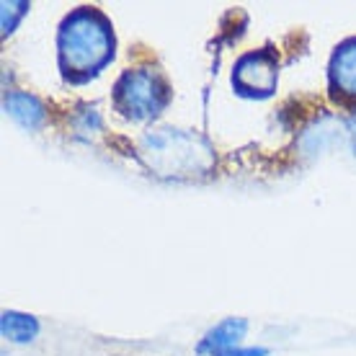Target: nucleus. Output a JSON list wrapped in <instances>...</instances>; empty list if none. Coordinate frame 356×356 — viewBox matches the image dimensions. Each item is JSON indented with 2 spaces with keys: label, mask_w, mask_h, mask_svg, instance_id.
<instances>
[{
  "label": "nucleus",
  "mask_w": 356,
  "mask_h": 356,
  "mask_svg": "<svg viewBox=\"0 0 356 356\" xmlns=\"http://www.w3.org/2000/svg\"><path fill=\"white\" fill-rule=\"evenodd\" d=\"M26 8H29L26 3H10V6L6 3V6H3V29H6V34H8V31H13V26H16V18L21 16Z\"/></svg>",
  "instance_id": "nucleus-8"
},
{
  "label": "nucleus",
  "mask_w": 356,
  "mask_h": 356,
  "mask_svg": "<svg viewBox=\"0 0 356 356\" xmlns=\"http://www.w3.org/2000/svg\"><path fill=\"white\" fill-rule=\"evenodd\" d=\"M57 47H60V67L65 81H90L114 57L111 21L96 8L72 10L60 26Z\"/></svg>",
  "instance_id": "nucleus-1"
},
{
  "label": "nucleus",
  "mask_w": 356,
  "mask_h": 356,
  "mask_svg": "<svg viewBox=\"0 0 356 356\" xmlns=\"http://www.w3.org/2000/svg\"><path fill=\"white\" fill-rule=\"evenodd\" d=\"M3 333L10 341H31L36 333V323L26 315H18V312H6L3 315Z\"/></svg>",
  "instance_id": "nucleus-7"
},
{
  "label": "nucleus",
  "mask_w": 356,
  "mask_h": 356,
  "mask_svg": "<svg viewBox=\"0 0 356 356\" xmlns=\"http://www.w3.org/2000/svg\"><path fill=\"white\" fill-rule=\"evenodd\" d=\"M330 90L343 104H356V39H348L330 60Z\"/></svg>",
  "instance_id": "nucleus-4"
},
{
  "label": "nucleus",
  "mask_w": 356,
  "mask_h": 356,
  "mask_svg": "<svg viewBox=\"0 0 356 356\" xmlns=\"http://www.w3.org/2000/svg\"><path fill=\"white\" fill-rule=\"evenodd\" d=\"M6 108H8V114L16 119L18 124L29 127V129L39 127V122L44 119L42 104H39L34 96H26V93H10V96L6 98Z\"/></svg>",
  "instance_id": "nucleus-5"
},
{
  "label": "nucleus",
  "mask_w": 356,
  "mask_h": 356,
  "mask_svg": "<svg viewBox=\"0 0 356 356\" xmlns=\"http://www.w3.org/2000/svg\"><path fill=\"white\" fill-rule=\"evenodd\" d=\"M243 330H245V323L243 321H225L220 328H214L212 333H209V339L202 343V348H212L214 354H222V351H227V348H232L238 341H241Z\"/></svg>",
  "instance_id": "nucleus-6"
},
{
  "label": "nucleus",
  "mask_w": 356,
  "mask_h": 356,
  "mask_svg": "<svg viewBox=\"0 0 356 356\" xmlns=\"http://www.w3.org/2000/svg\"><path fill=\"white\" fill-rule=\"evenodd\" d=\"M170 101L168 83L155 70H129L124 72L114 88V104L127 119H150L158 116Z\"/></svg>",
  "instance_id": "nucleus-2"
},
{
  "label": "nucleus",
  "mask_w": 356,
  "mask_h": 356,
  "mask_svg": "<svg viewBox=\"0 0 356 356\" xmlns=\"http://www.w3.org/2000/svg\"><path fill=\"white\" fill-rule=\"evenodd\" d=\"M279 78V63L271 49H259L241 57L232 72V86L241 96L248 98H266L276 90Z\"/></svg>",
  "instance_id": "nucleus-3"
}]
</instances>
